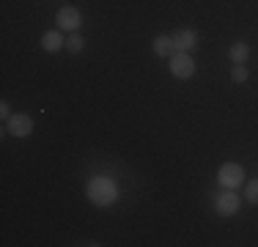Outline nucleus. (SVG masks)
<instances>
[{
	"mask_svg": "<svg viewBox=\"0 0 258 247\" xmlns=\"http://www.w3.org/2000/svg\"><path fill=\"white\" fill-rule=\"evenodd\" d=\"M85 195H88V201L94 203V206L107 209V206H113V203L118 201V184H115L113 178H107V176H94V178H88V184H85Z\"/></svg>",
	"mask_w": 258,
	"mask_h": 247,
	"instance_id": "obj_1",
	"label": "nucleus"
},
{
	"mask_svg": "<svg viewBox=\"0 0 258 247\" xmlns=\"http://www.w3.org/2000/svg\"><path fill=\"white\" fill-rule=\"evenodd\" d=\"M217 184L223 190H236L244 184V168L239 162H223L217 170Z\"/></svg>",
	"mask_w": 258,
	"mask_h": 247,
	"instance_id": "obj_2",
	"label": "nucleus"
},
{
	"mask_svg": "<svg viewBox=\"0 0 258 247\" xmlns=\"http://www.w3.org/2000/svg\"><path fill=\"white\" fill-rule=\"evenodd\" d=\"M195 72H198V64H195L192 52L170 55V74H173L176 80H189V77H195Z\"/></svg>",
	"mask_w": 258,
	"mask_h": 247,
	"instance_id": "obj_3",
	"label": "nucleus"
},
{
	"mask_svg": "<svg viewBox=\"0 0 258 247\" xmlns=\"http://www.w3.org/2000/svg\"><path fill=\"white\" fill-rule=\"evenodd\" d=\"M80 25H83V11L77 6H60L55 11V28L66 30V33H75V30H80Z\"/></svg>",
	"mask_w": 258,
	"mask_h": 247,
	"instance_id": "obj_4",
	"label": "nucleus"
},
{
	"mask_svg": "<svg viewBox=\"0 0 258 247\" xmlns=\"http://www.w3.org/2000/svg\"><path fill=\"white\" fill-rule=\"evenodd\" d=\"M239 209H242V198L236 195V190H225V193L214 195V212H217L220 217H231Z\"/></svg>",
	"mask_w": 258,
	"mask_h": 247,
	"instance_id": "obj_5",
	"label": "nucleus"
},
{
	"mask_svg": "<svg viewBox=\"0 0 258 247\" xmlns=\"http://www.w3.org/2000/svg\"><path fill=\"white\" fill-rule=\"evenodd\" d=\"M6 132H9L11 138H28V135L33 132V118L25 113H14L6 121Z\"/></svg>",
	"mask_w": 258,
	"mask_h": 247,
	"instance_id": "obj_6",
	"label": "nucleus"
},
{
	"mask_svg": "<svg viewBox=\"0 0 258 247\" xmlns=\"http://www.w3.org/2000/svg\"><path fill=\"white\" fill-rule=\"evenodd\" d=\"M173 44H176V52H195L198 49V33L192 28H181L173 33Z\"/></svg>",
	"mask_w": 258,
	"mask_h": 247,
	"instance_id": "obj_7",
	"label": "nucleus"
},
{
	"mask_svg": "<svg viewBox=\"0 0 258 247\" xmlns=\"http://www.w3.org/2000/svg\"><path fill=\"white\" fill-rule=\"evenodd\" d=\"M39 44H41L44 52H60V49H66V36H63V30H60V28L47 30V33H41Z\"/></svg>",
	"mask_w": 258,
	"mask_h": 247,
	"instance_id": "obj_8",
	"label": "nucleus"
},
{
	"mask_svg": "<svg viewBox=\"0 0 258 247\" xmlns=\"http://www.w3.org/2000/svg\"><path fill=\"white\" fill-rule=\"evenodd\" d=\"M151 52H154L157 58H170V55H176V44H173V36H168V33L157 36V39L151 41Z\"/></svg>",
	"mask_w": 258,
	"mask_h": 247,
	"instance_id": "obj_9",
	"label": "nucleus"
},
{
	"mask_svg": "<svg viewBox=\"0 0 258 247\" xmlns=\"http://www.w3.org/2000/svg\"><path fill=\"white\" fill-rule=\"evenodd\" d=\"M228 58H231V64H247L250 44L247 41H233V44L228 47Z\"/></svg>",
	"mask_w": 258,
	"mask_h": 247,
	"instance_id": "obj_10",
	"label": "nucleus"
},
{
	"mask_svg": "<svg viewBox=\"0 0 258 247\" xmlns=\"http://www.w3.org/2000/svg\"><path fill=\"white\" fill-rule=\"evenodd\" d=\"M83 49H85V39L77 33V30H75V33H69V36H66V52H72V55H80Z\"/></svg>",
	"mask_w": 258,
	"mask_h": 247,
	"instance_id": "obj_11",
	"label": "nucleus"
},
{
	"mask_svg": "<svg viewBox=\"0 0 258 247\" xmlns=\"http://www.w3.org/2000/svg\"><path fill=\"white\" fill-rule=\"evenodd\" d=\"M244 201H247L250 206H258V178L244 184Z\"/></svg>",
	"mask_w": 258,
	"mask_h": 247,
	"instance_id": "obj_12",
	"label": "nucleus"
},
{
	"mask_svg": "<svg viewBox=\"0 0 258 247\" xmlns=\"http://www.w3.org/2000/svg\"><path fill=\"white\" fill-rule=\"evenodd\" d=\"M247 77H250L247 66H244V64H233V69H231V80H233V83H247Z\"/></svg>",
	"mask_w": 258,
	"mask_h": 247,
	"instance_id": "obj_13",
	"label": "nucleus"
},
{
	"mask_svg": "<svg viewBox=\"0 0 258 247\" xmlns=\"http://www.w3.org/2000/svg\"><path fill=\"white\" fill-rule=\"evenodd\" d=\"M0 115H3V121H9L11 115H14V113H11V107H9V102H0Z\"/></svg>",
	"mask_w": 258,
	"mask_h": 247,
	"instance_id": "obj_14",
	"label": "nucleus"
}]
</instances>
